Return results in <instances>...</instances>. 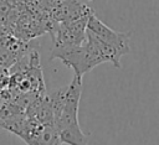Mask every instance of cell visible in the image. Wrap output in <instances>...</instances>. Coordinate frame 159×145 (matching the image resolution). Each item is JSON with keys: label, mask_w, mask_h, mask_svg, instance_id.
I'll return each mask as SVG.
<instances>
[{"label": "cell", "mask_w": 159, "mask_h": 145, "mask_svg": "<svg viewBox=\"0 0 159 145\" xmlns=\"http://www.w3.org/2000/svg\"><path fill=\"white\" fill-rule=\"evenodd\" d=\"M82 93V77L73 76L72 82L67 86L66 103L62 113L55 119V125L60 134L62 144L67 145H88V136L80 126L78 108Z\"/></svg>", "instance_id": "obj_1"}, {"label": "cell", "mask_w": 159, "mask_h": 145, "mask_svg": "<svg viewBox=\"0 0 159 145\" xmlns=\"http://www.w3.org/2000/svg\"><path fill=\"white\" fill-rule=\"evenodd\" d=\"M60 59L67 67L72 68L76 76L82 77L84 73L92 71L96 66L106 62L101 52L87 40L80 46L53 47L50 55V61Z\"/></svg>", "instance_id": "obj_2"}, {"label": "cell", "mask_w": 159, "mask_h": 145, "mask_svg": "<svg viewBox=\"0 0 159 145\" xmlns=\"http://www.w3.org/2000/svg\"><path fill=\"white\" fill-rule=\"evenodd\" d=\"M92 16V15H91ZM91 16H86L75 21L56 22L51 25L50 32L52 35L53 47L80 46L87 38V25Z\"/></svg>", "instance_id": "obj_3"}, {"label": "cell", "mask_w": 159, "mask_h": 145, "mask_svg": "<svg viewBox=\"0 0 159 145\" xmlns=\"http://www.w3.org/2000/svg\"><path fill=\"white\" fill-rule=\"evenodd\" d=\"M87 31L93 33L102 42H104L108 46L116 48L122 56L130 52V46H129L130 33L129 32H117V31H114L113 29H111L109 26L103 24L94 14L88 20Z\"/></svg>", "instance_id": "obj_4"}, {"label": "cell", "mask_w": 159, "mask_h": 145, "mask_svg": "<svg viewBox=\"0 0 159 145\" xmlns=\"http://www.w3.org/2000/svg\"><path fill=\"white\" fill-rule=\"evenodd\" d=\"M93 14V10L81 0H60L55 2L51 16L56 22H68Z\"/></svg>", "instance_id": "obj_5"}, {"label": "cell", "mask_w": 159, "mask_h": 145, "mask_svg": "<svg viewBox=\"0 0 159 145\" xmlns=\"http://www.w3.org/2000/svg\"><path fill=\"white\" fill-rule=\"evenodd\" d=\"M60 134L55 124H42L40 134L35 140L34 145H61Z\"/></svg>", "instance_id": "obj_6"}]
</instances>
